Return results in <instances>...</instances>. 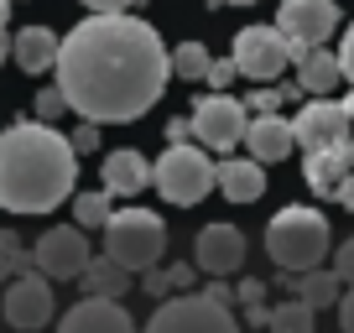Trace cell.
Listing matches in <instances>:
<instances>
[{
  "mask_svg": "<svg viewBox=\"0 0 354 333\" xmlns=\"http://www.w3.org/2000/svg\"><path fill=\"white\" fill-rule=\"evenodd\" d=\"M57 89L78 120L125 125L162 99L172 57L162 32L131 11H94L57 42Z\"/></svg>",
  "mask_w": 354,
  "mask_h": 333,
  "instance_id": "cell-1",
  "label": "cell"
},
{
  "mask_svg": "<svg viewBox=\"0 0 354 333\" xmlns=\"http://www.w3.org/2000/svg\"><path fill=\"white\" fill-rule=\"evenodd\" d=\"M78 151L47 120H16L0 131V209L53 213L73 198Z\"/></svg>",
  "mask_w": 354,
  "mask_h": 333,
  "instance_id": "cell-2",
  "label": "cell"
},
{
  "mask_svg": "<svg viewBox=\"0 0 354 333\" xmlns=\"http://www.w3.org/2000/svg\"><path fill=\"white\" fill-rule=\"evenodd\" d=\"M266 250L277 260V271H313L333 250V229L318 209L308 203H287L277 219L266 224Z\"/></svg>",
  "mask_w": 354,
  "mask_h": 333,
  "instance_id": "cell-3",
  "label": "cell"
},
{
  "mask_svg": "<svg viewBox=\"0 0 354 333\" xmlns=\"http://www.w3.org/2000/svg\"><path fill=\"white\" fill-rule=\"evenodd\" d=\"M151 182H156V193H162L167 203L193 209V203H203V198L214 193V182H219V162L209 156V146L177 141V146H167V151L156 156Z\"/></svg>",
  "mask_w": 354,
  "mask_h": 333,
  "instance_id": "cell-4",
  "label": "cell"
},
{
  "mask_svg": "<svg viewBox=\"0 0 354 333\" xmlns=\"http://www.w3.org/2000/svg\"><path fill=\"white\" fill-rule=\"evenodd\" d=\"M167 250V224L156 219L151 209H115L104 219V256L120 260L131 276L151 271Z\"/></svg>",
  "mask_w": 354,
  "mask_h": 333,
  "instance_id": "cell-5",
  "label": "cell"
},
{
  "mask_svg": "<svg viewBox=\"0 0 354 333\" xmlns=\"http://www.w3.org/2000/svg\"><path fill=\"white\" fill-rule=\"evenodd\" d=\"M146 333H240L230 302H214V297H162V307L151 312Z\"/></svg>",
  "mask_w": 354,
  "mask_h": 333,
  "instance_id": "cell-6",
  "label": "cell"
},
{
  "mask_svg": "<svg viewBox=\"0 0 354 333\" xmlns=\"http://www.w3.org/2000/svg\"><path fill=\"white\" fill-rule=\"evenodd\" d=\"M277 26L287 37V57L302 63L313 47H323L339 26V0H281L277 11Z\"/></svg>",
  "mask_w": 354,
  "mask_h": 333,
  "instance_id": "cell-7",
  "label": "cell"
},
{
  "mask_svg": "<svg viewBox=\"0 0 354 333\" xmlns=\"http://www.w3.org/2000/svg\"><path fill=\"white\" fill-rule=\"evenodd\" d=\"M188 120H193V141H198V146H209V151H234V146L245 141L250 110H245V99L214 89V94H203V99L193 104Z\"/></svg>",
  "mask_w": 354,
  "mask_h": 333,
  "instance_id": "cell-8",
  "label": "cell"
},
{
  "mask_svg": "<svg viewBox=\"0 0 354 333\" xmlns=\"http://www.w3.org/2000/svg\"><path fill=\"white\" fill-rule=\"evenodd\" d=\"M6 323L21 333H42L47 323H53L57 302H53V281L42 276V271H16L11 281H6Z\"/></svg>",
  "mask_w": 354,
  "mask_h": 333,
  "instance_id": "cell-9",
  "label": "cell"
},
{
  "mask_svg": "<svg viewBox=\"0 0 354 333\" xmlns=\"http://www.w3.org/2000/svg\"><path fill=\"white\" fill-rule=\"evenodd\" d=\"M88 240L78 224H53L42 240L32 245V266L42 271L47 281H78V271L88 266Z\"/></svg>",
  "mask_w": 354,
  "mask_h": 333,
  "instance_id": "cell-10",
  "label": "cell"
},
{
  "mask_svg": "<svg viewBox=\"0 0 354 333\" xmlns=\"http://www.w3.org/2000/svg\"><path fill=\"white\" fill-rule=\"evenodd\" d=\"M230 57H234V68H240L245 78H255V84H271V78H281V68L292 63L281 26H245V32L234 37Z\"/></svg>",
  "mask_w": 354,
  "mask_h": 333,
  "instance_id": "cell-11",
  "label": "cell"
},
{
  "mask_svg": "<svg viewBox=\"0 0 354 333\" xmlns=\"http://www.w3.org/2000/svg\"><path fill=\"white\" fill-rule=\"evenodd\" d=\"M245 260V234L234 229V224H203L198 240H193V266L203 271V276H230V271H240Z\"/></svg>",
  "mask_w": 354,
  "mask_h": 333,
  "instance_id": "cell-12",
  "label": "cell"
},
{
  "mask_svg": "<svg viewBox=\"0 0 354 333\" xmlns=\"http://www.w3.org/2000/svg\"><path fill=\"white\" fill-rule=\"evenodd\" d=\"M349 110H344L339 99H308L302 104V115L292 120V135H297L302 151H318V146H333L349 135Z\"/></svg>",
  "mask_w": 354,
  "mask_h": 333,
  "instance_id": "cell-13",
  "label": "cell"
},
{
  "mask_svg": "<svg viewBox=\"0 0 354 333\" xmlns=\"http://www.w3.org/2000/svg\"><path fill=\"white\" fill-rule=\"evenodd\" d=\"M57 333H141L120 297H84L57 318Z\"/></svg>",
  "mask_w": 354,
  "mask_h": 333,
  "instance_id": "cell-14",
  "label": "cell"
},
{
  "mask_svg": "<svg viewBox=\"0 0 354 333\" xmlns=\"http://www.w3.org/2000/svg\"><path fill=\"white\" fill-rule=\"evenodd\" d=\"M292 146H297V135H292V120H281L277 110L250 115V125H245V151H250L261 166H271V162H281V156H292Z\"/></svg>",
  "mask_w": 354,
  "mask_h": 333,
  "instance_id": "cell-15",
  "label": "cell"
},
{
  "mask_svg": "<svg viewBox=\"0 0 354 333\" xmlns=\"http://www.w3.org/2000/svg\"><path fill=\"white\" fill-rule=\"evenodd\" d=\"M349 172H354V141H349V135H344V141H333V146H318V151H308V162H302V178H308V188L323 193V198H333V188H339Z\"/></svg>",
  "mask_w": 354,
  "mask_h": 333,
  "instance_id": "cell-16",
  "label": "cell"
},
{
  "mask_svg": "<svg viewBox=\"0 0 354 333\" xmlns=\"http://www.w3.org/2000/svg\"><path fill=\"white\" fill-rule=\"evenodd\" d=\"M100 178H104V193H110V198H136V193L151 188V162H146L136 146H120V151L104 156Z\"/></svg>",
  "mask_w": 354,
  "mask_h": 333,
  "instance_id": "cell-17",
  "label": "cell"
},
{
  "mask_svg": "<svg viewBox=\"0 0 354 333\" xmlns=\"http://www.w3.org/2000/svg\"><path fill=\"white\" fill-rule=\"evenodd\" d=\"M297 89L308 94V99H333V94L344 89V63H339V53L313 47V53L297 63Z\"/></svg>",
  "mask_w": 354,
  "mask_h": 333,
  "instance_id": "cell-18",
  "label": "cell"
},
{
  "mask_svg": "<svg viewBox=\"0 0 354 333\" xmlns=\"http://www.w3.org/2000/svg\"><path fill=\"white\" fill-rule=\"evenodd\" d=\"M214 188L230 203H255L266 193V166L255 156H230V162H219V182Z\"/></svg>",
  "mask_w": 354,
  "mask_h": 333,
  "instance_id": "cell-19",
  "label": "cell"
},
{
  "mask_svg": "<svg viewBox=\"0 0 354 333\" xmlns=\"http://www.w3.org/2000/svg\"><path fill=\"white\" fill-rule=\"evenodd\" d=\"M287 292H292V297H302L313 312H323V307H339L344 281H339V271L313 266V271H287Z\"/></svg>",
  "mask_w": 354,
  "mask_h": 333,
  "instance_id": "cell-20",
  "label": "cell"
},
{
  "mask_svg": "<svg viewBox=\"0 0 354 333\" xmlns=\"http://www.w3.org/2000/svg\"><path fill=\"white\" fill-rule=\"evenodd\" d=\"M57 42H63V37L47 32V26H21V32L11 37V57L26 73H47V68L57 63Z\"/></svg>",
  "mask_w": 354,
  "mask_h": 333,
  "instance_id": "cell-21",
  "label": "cell"
},
{
  "mask_svg": "<svg viewBox=\"0 0 354 333\" xmlns=\"http://www.w3.org/2000/svg\"><path fill=\"white\" fill-rule=\"evenodd\" d=\"M78 281H84L88 297H120V292H131V271H125L120 260H110V256H94L78 271Z\"/></svg>",
  "mask_w": 354,
  "mask_h": 333,
  "instance_id": "cell-22",
  "label": "cell"
},
{
  "mask_svg": "<svg viewBox=\"0 0 354 333\" xmlns=\"http://www.w3.org/2000/svg\"><path fill=\"white\" fill-rule=\"evenodd\" d=\"M313 318H318V312H313L302 297H287V302H277V307H271L266 328H271V333H313Z\"/></svg>",
  "mask_w": 354,
  "mask_h": 333,
  "instance_id": "cell-23",
  "label": "cell"
},
{
  "mask_svg": "<svg viewBox=\"0 0 354 333\" xmlns=\"http://www.w3.org/2000/svg\"><path fill=\"white\" fill-rule=\"evenodd\" d=\"M172 57V73L183 78V84H203V78H209V47L203 42H177V53H167Z\"/></svg>",
  "mask_w": 354,
  "mask_h": 333,
  "instance_id": "cell-24",
  "label": "cell"
},
{
  "mask_svg": "<svg viewBox=\"0 0 354 333\" xmlns=\"http://www.w3.org/2000/svg\"><path fill=\"white\" fill-rule=\"evenodd\" d=\"M110 203H115V198H110L104 188H100V193H73V224H78V229H104V219L115 213Z\"/></svg>",
  "mask_w": 354,
  "mask_h": 333,
  "instance_id": "cell-25",
  "label": "cell"
},
{
  "mask_svg": "<svg viewBox=\"0 0 354 333\" xmlns=\"http://www.w3.org/2000/svg\"><path fill=\"white\" fill-rule=\"evenodd\" d=\"M0 256L11 260V271H32V250L21 245V234H16V229H0Z\"/></svg>",
  "mask_w": 354,
  "mask_h": 333,
  "instance_id": "cell-26",
  "label": "cell"
},
{
  "mask_svg": "<svg viewBox=\"0 0 354 333\" xmlns=\"http://www.w3.org/2000/svg\"><path fill=\"white\" fill-rule=\"evenodd\" d=\"M57 115H68V99H63V89L53 84V89H42V94H37V120H47V125H53Z\"/></svg>",
  "mask_w": 354,
  "mask_h": 333,
  "instance_id": "cell-27",
  "label": "cell"
},
{
  "mask_svg": "<svg viewBox=\"0 0 354 333\" xmlns=\"http://www.w3.org/2000/svg\"><path fill=\"white\" fill-rule=\"evenodd\" d=\"M68 141H73V151H78V156H88V151H100V125H94V120L73 125V135H68Z\"/></svg>",
  "mask_w": 354,
  "mask_h": 333,
  "instance_id": "cell-28",
  "label": "cell"
},
{
  "mask_svg": "<svg viewBox=\"0 0 354 333\" xmlns=\"http://www.w3.org/2000/svg\"><path fill=\"white\" fill-rule=\"evenodd\" d=\"M234 78H240V68H234V57H219V63H209V78H203V84H214V89H230Z\"/></svg>",
  "mask_w": 354,
  "mask_h": 333,
  "instance_id": "cell-29",
  "label": "cell"
},
{
  "mask_svg": "<svg viewBox=\"0 0 354 333\" xmlns=\"http://www.w3.org/2000/svg\"><path fill=\"white\" fill-rule=\"evenodd\" d=\"M333 271H339V281H349V287H354V234L333 250Z\"/></svg>",
  "mask_w": 354,
  "mask_h": 333,
  "instance_id": "cell-30",
  "label": "cell"
},
{
  "mask_svg": "<svg viewBox=\"0 0 354 333\" xmlns=\"http://www.w3.org/2000/svg\"><path fill=\"white\" fill-rule=\"evenodd\" d=\"M141 292L146 297H167V292H172V276H167V271H141Z\"/></svg>",
  "mask_w": 354,
  "mask_h": 333,
  "instance_id": "cell-31",
  "label": "cell"
},
{
  "mask_svg": "<svg viewBox=\"0 0 354 333\" xmlns=\"http://www.w3.org/2000/svg\"><path fill=\"white\" fill-rule=\"evenodd\" d=\"M234 302L240 307H250V302H266V281H255V276H245L240 287H234Z\"/></svg>",
  "mask_w": 354,
  "mask_h": 333,
  "instance_id": "cell-32",
  "label": "cell"
},
{
  "mask_svg": "<svg viewBox=\"0 0 354 333\" xmlns=\"http://www.w3.org/2000/svg\"><path fill=\"white\" fill-rule=\"evenodd\" d=\"M339 63H344V84H354V26L344 32V47H339Z\"/></svg>",
  "mask_w": 354,
  "mask_h": 333,
  "instance_id": "cell-33",
  "label": "cell"
},
{
  "mask_svg": "<svg viewBox=\"0 0 354 333\" xmlns=\"http://www.w3.org/2000/svg\"><path fill=\"white\" fill-rule=\"evenodd\" d=\"M177 141H193V120L183 115V120H167V146H177Z\"/></svg>",
  "mask_w": 354,
  "mask_h": 333,
  "instance_id": "cell-34",
  "label": "cell"
},
{
  "mask_svg": "<svg viewBox=\"0 0 354 333\" xmlns=\"http://www.w3.org/2000/svg\"><path fill=\"white\" fill-rule=\"evenodd\" d=\"M167 276H172V292H188L193 276H198V266H167Z\"/></svg>",
  "mask_w": 354,
  "mask_h": 333,
  "instance_id": "cell-35",
  "label": "cell"
},
{
  "mask_svg": "<svg viewBox=\"0 0 354 333\" xmlns=\"http://www.w3.org/2000/svg\"><path fill=\"white\" fill-rule=\"evenodd\" d=\"M339 333H354V292L339 297Z\"/></svg>",
  "mask_w": 354,
  "mask_h": 333,
  "instance_id": "cell-36",
  "label": "cell"
},
{
  "mask_svg": "<svg viewBox=\"0 0 354 333\" xmlns=\"http://www.w3.org/2000/svg\"><path fill=\"white\" fill-rule=\"evenodd\" d=\"M266 318H271L266 302H250V307H245V323H250V328H266Z\"/></svg>",
  "mask_w": 354,
  "mask_h": 333,
  "instance_id": "cell-37",
  "label": "cell"
},
{
  "mask_svg": "<svg viewBox=\"0 0 354 333\" xmlns=\"http://www.w3.org/2000/svg\"><path fill=\"white\" fill-rule=\"evenodd\" d=\"M333 198H339V203H344V209H349V213H354V172H349V178H344V182H339V188H333Z\"/></svg>",
  "mask_w": 354,
  "mask_h": 333,
  "instance_id": "cell-38",
  "label": "cell"
},
{
  "mask_svg": "<svg viewBox=\"0 0 354 333\" xmlns=\"http://www.w3.org/2000/svg\"><path fill=\"white\" fill-rule=\"evenodd\" d=\"M84 6L88 11H131L136 0H84Z\"/></svg>",
  "mask_w": 354,
  "mask_h": 333,
  "instance_id": "cell-39",
  "label": "cell"
},
{
  "mask_svg": "<svg viewBox=\"0 0 354 333\" xmlns=\"http://www.w3.org/2000/svg\"><path fill=\"white\" fill-rule=\"evenodd\" d=\"M11 276H16V271H11V260L0 256V287H6V281H11Z\"/></svg>",
  "mask_w": 354,
  "mask_h": 333,
  "instance_id": "cell-40",
  "label": "cell"
},
{
  "mask_svg": "<svg viewBox=\"0 0 354 333\" xmlns=\"http://www.w3.org/2000/svg\"><path fill=\"white\" fill-rule=\"evenodd\" d=\"M214 11H219V6H255V0H209Z\"/></svg>",
  "mask_w": 354,
  "mask_h": 333,
  "instance_id": "cell-41",
  "label": "cell"
},
{
  "mask_svg": "<svg viewBox=\"0 0 354 333\" xmlns=\"http://www.w3.org/2000/svg\"><path fill=\"white\" fill-rule=\"evenodd\" d=\"M344 110H349V120H354V94H349V99H344Z\"/></svg>",
  "mask_w": 354,
  "mask_h": 333,
  "instance_id": "cell-42",
  "label": "cell"
},
{
  "mask_svg": "<svg viewBox=\"0 0 354 333\" xmlns=\"http://www.w3.org/2000/svg\"><path fill=\"white\" fill-rule=\"evenodd\" d=\"M11 6H16V0H11Z\"/></svg>",
  "mask_w": 354,
  "mask_h": 333,
  "instance_id": "cell-43",
  "label": "cell"
}]
</instances>
